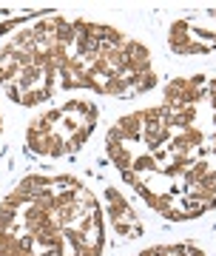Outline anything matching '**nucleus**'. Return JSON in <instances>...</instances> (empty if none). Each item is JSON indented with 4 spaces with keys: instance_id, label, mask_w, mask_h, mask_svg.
Returning <instances> with one entry per match:
<instances>
[{
    "instance_id": "1",
    "label": "nucleus",
    "mask_w": 216,
    "mask_h": 256,
    "mask_svg": "<svg viewBox=\"0 0 216 256\" xmlns=\"http://www.w3.org/2000/svg\"><path fill=\"white\" fill-rule=\"evenodd\" d=\"M205 97L208 88H196L188 77H176L165 86V102H171V106H196Z\"/></svg>"
},
{
    "instance_id": "2",
    "label": "nucleus",
    "mask_w": 216,
    "mask_h": 256,
    "mask_svg": "<svg viewBox=\"0 0 216 256\" xmlns=\"http://www.w3.org/2000/svg\"><path fill=\"white\" fill-rule=\"evenodd\" d=\"M168 46H171V52H176V54H205L208 52L202 43H196V40L190 37L188 20H176L171 26V32H168Z\"/></svg>"
},
{
    "instance_id": "3",
    "label": "nucleus",
    "mask_w": 216,
    "mask_h": 256,
    "mask_svg": "<svg viewBox=\"0 0 216 256\" xmlns=\"http://www.w3.org/2000/svg\"><path fill=\"white\" fill-rule=\"evenodd\" d=\"M122 57H126V66L134 74L151 68V52H148L142 43H136V40H126V43H122Z\"/></svg>"
},
{
    "instance_id": "4",
    "label": "nucleus",
    "mask_w": 216,
    "mask_h": 256,
    "mask_svg": "<svg viewBox=\"0 0 216 256\" xmlns=\"http://www.w3.org/2000/svg\"><path fill=\"white\" fill-rule=\"evenodd\" d=\"M46 188H52V176H46V174H28L18 182V191H23L32 202H34Z\"/></svg>"
},
{
    "instance_id": "5",
    "label": "nucleus",
    "mask_w": 216,
    "mask_h": 256,
    "mask_svg": "<svg viewBox=\"0 0 216 256\" xmlns=\"http://www.w3.org/2000/svg\"><path fill=\"white\" fill-rule=\"evenodd\" d=\"M117 126H120V131L126 134V140H128V146L131 142H142V117H140V111H134V114H126V117H120L117 120Z\"/></svg>"
},
{
    "instance_id": "6",
    "label": "nucleus",
    "mask_w": 216,
    "mask_h": 256,
    "mask_svg": "<svg viewBox=\"0 0 216 256\" xmlns=\"http://www.w3.org/2000/svg\"><path fill=\"white\" fill-rule=\"evenodd\" d=\"M63 114H74V117H80L82 122H97V106L88 100H68L63 106Z\"/></svg>"
},
{
    "instance_id": "7",
    "label": "nucleus",
    "mask_w": 216,
    "mask_h": 256,
    "mask_svg": "<svg viewBox=\"0 0 216 256\" xmlns=\"http://www.w3.org/2000/svg\"><path fill=\"white\" fill-rule=\"evenodd\" d=\"M106 151H108V160L117 165L120 171H128L134 165V151H131V146H106Z\"/></svg>"
},
{
    "instance_id": "8",
    "label": "nucleus",
    "mask_w": 216,
    "mask_h": 256,
    "mask_svg": "<svg viewBox=\"0 0 216 256\" xmlns=\"http://www.w3.org/2000/svg\"><path fill=\"white\" fill-rule=\"evenodd\" d=\"M43 80H46L43 68H40V66H28V68H20V74H18V80H14V82H18L23 92H28V88L43 86Z\"/></svg>"
},
{
    "instance_id": "9",
    "label": "nucleus",
    "mask_w": 216,
    "mask_h": 256,
    "mask_svg": "<svg viewBox=\"0 0 216 256\" xmlns=\"http://www.w3.org/2000/svg\"><path fill=\"white\" fill-rule=\"evenodd\" d=\"M54 37H57V43H63L66 48H74V43H77L74 23H68V20H63V18H57V32H54Z\"/></svg>"
},
{
    "instance_id": "10",
    "label": "nucleus",
    "mask_w": 216,
    "mask_h": 256,
    "mask_svg": "<svg viewBox=\"0 0 216 256\" xmlns=\"http://www.w3.org/2000/svg\"><path fill=\"white\" fill-rule=\"evenodd\" d=\"M208 171H210V165H208L205 160H196V162H194V165L188 168V171L182 174V182H185V188H188V185L202 182V180L208 176Z\"/></svg>"
},
{
    "instance_id": "11",
    "label": "nucleus",
    "mask_w": 216,
    "mask_h": 256,
    "mask_svg": "<svg viewBox=\"0 0 216 256\" xmlns=\"http://www.w3.org/2000/svg\"><path fill=\"white\" fill-rule=\"evenodd\" d=\"M48 97H54L46 86H37V88H28V92H23V97H20V106H26V108H32V106H40V102H46Z\"/></svg>"
},
{
    "instance_id": "12",
    "label": "nucleus",
    "mask_w": 216,
    "mask_h": 256,
    "mask_svg": "<svg viewBox=\"0 0 216 256\" xmlns=\"http://www.w3.org/2000/svg\"><path fill=\"white\" fill-rule=\"evenodd\" d=\"M154 86H156V74H154V68H148V72H140V74H134V82H131V94L151 92Z\"/></svg>"
},
{
    "instance_id": "13",
    "label": "nucleus",
    "mask_w": 216,
    "mask_h": 256,
    "mask_svg": "<svg viewBox=\"0 0 216 256\" xmlns=\"http://www.w3.org/2000/svg\"><path fill=\"white\" fill-rule=\"evenodd\" d=\"M12 46L23 48V52H37V37H34V28H20L14 40H12Z\"/></svg>"
},
{
    "instance_id": "14",
    "label": "nucleus",
    "mask_w": 216,
    "mask_h": 256,
    "mask_svg": "<svg viewBox=\"0 0 216 256\" xmlns=\"http://www.w3.org/2000/svg\"><path fill=\"white\" fill-rule=\"evenodd\" d=\"M131 168H134V171H140V174H160V165H156L154 154L134 156V165H131Z\"/></svg>"
},
{
    "instance_id": "15",
    "label": "nucleus",
    "mask_w": 216,
    "mask_h": 256,
    "mask_svg": "<svg viewBox=\"0 0 216 256\" xmlns=\"http://www.w3.org/2000/svg\"><path fill=\"white\" fill-rule=\"evenodd\" d=\"M140 117H142V128H160L162 126V108H145L140 111Z\"/></svg>"
},
{
    "instance_id": "16",
    "label": "nucleus",
    "mask_w": 216,
    "mask_h": 256,
    "mask_svg": "<svg viewBox=\"0 0 216 256\" xmlns=\"http://www.w3.org/2000/svg\"><path fill=\"white\" fill-rule=\"evenodd\" d=\"M106 146H128V140H126V134L120 131V126L108 128V134H106Z\"/></svg>"
},
{
    "instance_id": "17",
    "label": "nucleus",
    "mask_w": 216,
    "mask_h": 256,
    "mask_svg": "<svg viewBox=\"0 0 216 256\" xmlns=\"http://www.w3.org/2000/svg\"><path fill=\"white\" fill-rule=\"evenodd\" d=\"M151 154H154V160H156V165H160V168H162V165H168V162H171L174 151H171V148H168V146H160V148H156V151H151Z\"/></svg>"
},
{
    "instance_id": "18",
    "label": "nucleus",
    "mask_w": 216,
    "mask_h": 256,
    "mask_svg": "<svg viewBox=\"0 0 216 256\" xmlns=\"http://www.w3.org/2000/svg\"><path fill=\"white\" fill-rule=\"evenodd\" d=\"M182 250H185V256H205V250H202V248L190 245V242H185V245H182Z\"/></svg>"
},
{
    "instance_id": "19",
    "label": "nucleus",
    "mask_w": 216,
    "mask_h": 256,
    "mask_svg": "<svg viewBox=\"0 0 216 256\" xmlns=\"http://www.w3.org/2000/svg\"><path fill=\"white\" fill-rule=\"evenodd\" d=\"M208 100H210V108H214V114H216V94H208Z\"/></svg>"
},
{
    "instance_id": "20",
    "label": "nucleus",
    "mask_w": 216,
    "mask_h": 256,
    "mask_svg": "<svg viewBox=\"0 0 216 256\" xmlns=\"http://www.w3.org/2000/svg\"><path fill=\"white\" fill-rule=\"evenodd\" d=\"M0 131H3V117H0Z\"/></svg>"
}]
</instances>
